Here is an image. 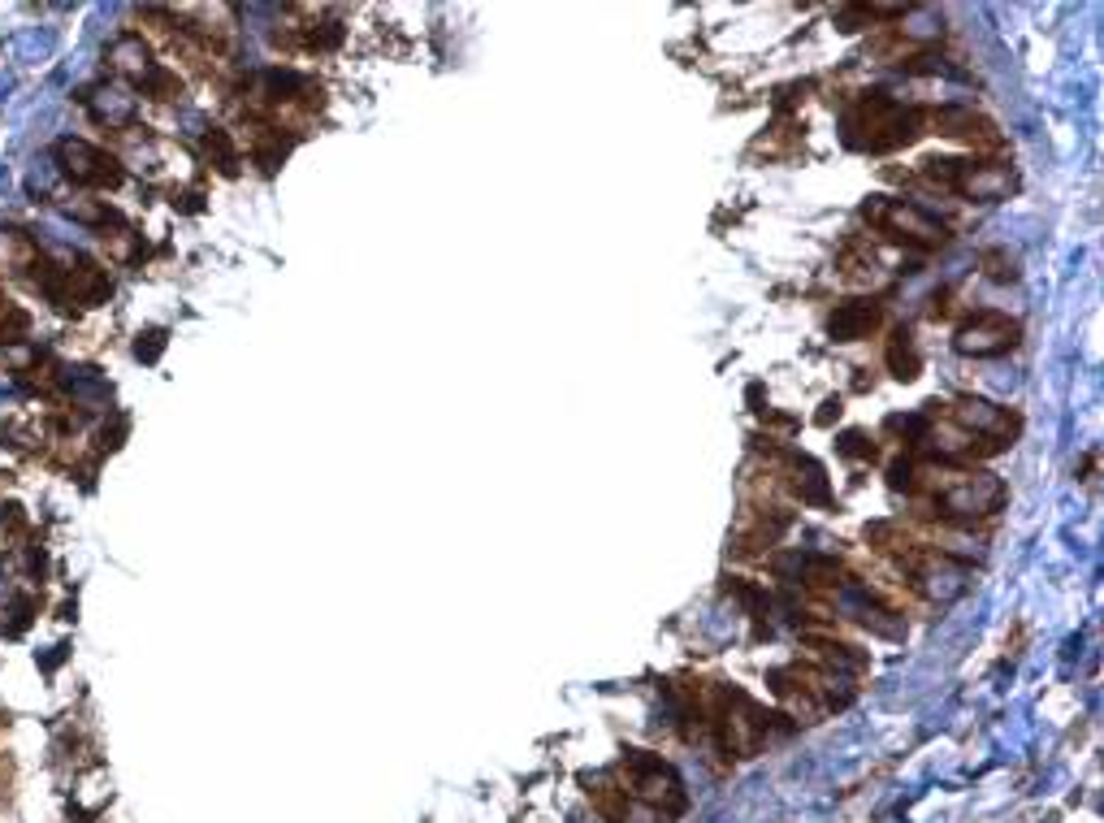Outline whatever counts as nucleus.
I'll use <instances>...</instances> for the list:
<instances>
[{
    "instance_id": "1",
    "label": "nucleus",
    "mask_w": 1104,
    "mask_h": 823,
    "mask_svg": "<svg viewBox=\"0 0 1104 823\" xmlns=\"http://www.w3.org/2000/svg\"><path fill=\"white\" fill-rule=\"evenodd\" d=\"M845 130L853 148H871V152H888L901 148V143H914L918 130H923V113L905 109L901 100L892 96H858L845 113Z\"/></svg>"
},
{
    "instance_id": "22",
    "label": "nucleus",
    "mask_w": 1104,
    "mask_h": 823,
    "mask_svg": "<svg viewBox=\"0 0 1104 823\" xmlns=\"http://www.w3.org/2000/svg\"><path fill=\"white\" fill-rule=\"evenodd\" d=\"M9 91H13V74H0V100H9Z\"/></svg>"
},
{
    "instance_id": "15",
    "label": "nucleus",
    "mask_w": 1104,
    "mask_h": 823,
    "mask_svg": "<svg viewBox=\"0 0 1104 823\" xmlns=\"http://www.w3.org/2000/svg\"><path fill=\"white\" fill-rule=\"evenodd\" d=\"M52 182H57V165H52V161H35L31 165V178H26V191H31V195H48Z\"/></svg>"
},
{
    "instance_id": "20",
    "label": "nucleus",
    "mask_w": 1104,
    "mask_h": 823,
    "mask_svg": "<svg viewBox=\"0 0 1104 823\" xmlns=\"http://www.w3.org/2000/svg\"><path fill=\"white\" fill-rule=\"evenodd\" d=\"M161 347H165V334H156V330H152V334H139L135 356H139V360H156V356H161Z\"/></svg>"
},
{
    "instance_id": "14",
    "label": "nucleus",
    "mask_w": 1104,
    "mask_h": 823,
    "mask_svg": "<svg viewBox=\"0 0 1104 823\" xmlns=\"http://www.w3.org/2000/svg\"><path fill=\"white\" fill-rule=\"evenodd\" d=\"M979 265H983V273H988V278H996V282H1009V278H1018V269H1014L1018 260L1009 256V252H983V260H979Z\"/></svg>"
},
{
    "instance_id": "12",
    "label": "nucleus",
    "mask_w": 1104,
    "mask_h": 823,
    "mask_svg": "<svg viewBox=\"0 0 1104 823\" xmlns=\"http://www.w3.org/2000/svg\"><path fill=\"white\" fill-rule=\"evenodd\" d=\"M918 347H914V338L910 334H892V343H888V369L901 377V382H910V377H918Z\"/></svg>"
},
{
    "instance_id": "13",
    "label": "nucleus",
    "mask_w": 1104,
    "mask_h": 823,
    "mask_svg": "<svg viewBox=\"0 0 1104 823\" xmlns=\"http://www.w3.org/2000/svg\"><path fill=\"white\" fill-rule=\"evenodd\" d=\"M26 325H31V321H26V312L5 304V308H0V343H22Z\"/></svg>"
},
{
    "instance_id": "21",
    "label": "nucleus",
    "mask_w": 1104,
    "mask_h": 823,
    "mask_svg": "<svg viewBox=\"0 0 1104 823\" xmlns=\"http://www.w3.org/2000/svg\"><path fill=\"white\" fill-rule=\"evenodd\" d=\"M5 364H13V369H31V364H35V351L22 347V343H18V347H5Z\"/></svg>"
},
{
    "instance_id": "4",
    "label": "nucleus",
    "mask_w": 1104,
    "mask_h": 823,
    "mask_svg": "<svg viewBox=\"0 0 1104 823\" xmlns=\"http://www.w3.org/2000/svg\"><path fill=\"white\" fill-rule=\"evenodd\" d=\"M61 169L70 174L74 182H91V187H113L117 178H122V169H117V161L109 152H100V148H91V143L83 139H65L61 148Z\"/></svg>"
},
{
    "instance_id": "10",
    "label": "nucleus",
    "mask_w": 1104,
    "mask_h": 823,
    "mask_svg": "<svg viewBox=\"0 0 1104 823\" xmlns=\"http://www.w3.org/2000/svg\"><path fill=\"white\" fill-rule=\"evenodd\" d=\"M57 52V35L48 26H22L18 35H9V57L22 65H39Z\"/></svg>"
},
{
    "instance_id": "17",
    "label": "nucleus",
    "mask_w": 1104,
    "mask_h": 823,
    "mask_svg": "<svg viewBox=\"0 0 1104 823\" xmlns=\"http://www.w3.org/2000/svg\"><path fill=\"white\" fill-rule=\"evenodd\" d=\"M65 213H70L74 221H91V226H100V221L109 217L100 204H91V200H70V204H65Z\"/></svg>"
},
{
    "instance_id": "3",
    "label": "nucleus",
    "mask_w": 1104,
    "mask_h": 823,
    "mask_svg": "<svg viewBox=\"0 0 1104 823\" xmlns=\"http://www.w3.org/2000/svg\"><path fill=\"white\" fill-rule=\"evenodd\" d=\"M1022 325L1005 312H975L962 330H957V351L962 356H1001L1018 343Z\"/></svg>"
},
{
    "instance_id": "11",
    "label": "nucleus",
    "mask_w": 1104,
    "mask_h": 823,
    "mask_svg": "<svg viewBox=\"0 0 1104 823\" xmlns=\"http://www.w3.org/2000/svg\"><path fill=\"white\" fill-rule=\"evenodd\" d=\"M35 265V243L18 230H0V273H26Z\"/></svg>"
},
{
    "instance_id": "8",
    "label": "nucleus",
    "mask_w": 1104,
    "mask_h": 823,
    "mask_svg": "<svg viewBox=\"0 0 1104 823\" xmlns=\"http://www.w3.org/2000/svg\"><path fill=\"white\" fill-rule=\"evenodd\" d=\"M109 65L117 74H126V78H139V83H148V74L156 70L152 65V52L148 44H143L139 35H122V39H113V48H109Z\"/></svg>"
},
{
    "instance_id": "2",
    "label": "nucleus",
    "mask_w": 1104,
    "mask_h": 823,
    "mask_svg": "<svg viewBox=\"0 0 1104 823\" xmlns=\"http://www.w3.org/2000/svg\"><path fill=\"white\" fill-rule=\"evenodd\" d=\"M862 217L871 221L875 230H884L888 239H897L905 247H918V252H936V247L949 243L944 221L927 217L918 204H905V200H871L862 208Z\"/></svg>"
},
{
    "instance_id": "23",
    "label": "nucleus",
    "mask_w": 1104,
    "mask_h": 823,
    "mask_svg": "<svg viewBox=\"0 0 1104 823\" xmlns=\"http://www.w3.org/2000/svg\"><path fill=\"white\" fill-rule=\"evenodd\" d=\"M5 191H9V169L0 165V195H5Z\"/></svg>"
},
{
    "instance_id": "9",
    "label": "nucleus",
    "mask_w": 1104,
    "mask_h": 823,
    "mask_svg": "<svg viewBox=\"0 0 1104 823\" xmlns=\"http://www.w3.org/2000/svg\"><path fill=\"white\" fill-rule=\"evenodd\" d=\"M827 325H832V334L840 338V343H853V338H866L879 325V308L875 304H862V299H858V304H840Z\"/></svg>"
},
{
    "instance_id": "18",
    "label": "nucleus",
    "mask_w": 1104,
    "mask_h": 823,
    "mask_svg": "<svg viewBox=\"0 0 1104 823\" xmlns=\"http://www.w3.org/2000/svg\"><path fill=\"white\" fill-rule=\"evenodd\" d=\"M26 620H31V607H26V603L9 607V611H0V633H22V629H26Z\"/></svg>"
},
{
    "instance_id": "7",
    "label": "nucleus",
    "mask_w": 1104,
    "mask_h": 823,
    "mask_svg": "<svg viewBox=\"0 0 1104 823\" xmlns=\"http://www.w3.org/2000/svg\"><path fill=\"white\" fill-rule=\"evenodd\" d=\"M87 104H91V113L100 117L104 126H130L135 122V96H130L126 87H113V83H104V87H96L87 96Z\"/></svg>"
},
{
    "instance_id": "19",
    "label": "nucleus",
    "mask_w": 1104,
    "mask_h": 823,
    "mask_svg": "<svg viewBox=\"0 0 1104 823\" xmlns=\"http://www.w3.org/2000/svg\"><path fill=\"white\" fill-rule=\"evenodd\" d=\"M109 256L113 260H130V256H135V234H130V230L109 234Z\"/></svg>"
},
{
    "instance_id": "6",
    "label": "nucleus",
    "mask_w": 1104,
    "mask_h": 823,
    "mask_svg": "<svg viewBox=\"0 0 1104 823\" xmlns=\"http://www.w3.org/2000/svg\"><path fill=\"white\" fill-rule=\"evenodd\" d=\"M936 130H940V135H949V139L970 143V148H983V152L1005 148V135L988 122V117H979L975 109H940L936 113Z\"/></svg>"
},
{
    "instance_id": "16",
    "label": "nucleus",
    "mask_w": 1104,
    "mask_h": 823,
    "mask_svg": "<svg viewBox=\"0 0 1104 823\" xmlns=\"http://www.w3.org/2000/svg\"><path fill=\"white\" fill-rule=\"evenodd\" d=\"M143 87H148L156 100H174L178 91H182V83H178V78L169 74V70H152V74H148V83H143Z\"/></svg>"
},
{
    "instance_id": "5",
    "label": "nucleus",
    "mask_w": 1104,
    "mask_h": 823,
    "mask_svg": "<svg viewBox=\"0 0 1104 823\" xmlns=\"http://www.w3.org/2000/svg\"><path fill=\"white\" fill-rule=\"evenodd\" d=\"M48 295L57 299L61 308H70V304H100L104 295H109V273L96 269V265H74V269H61L57 278H48Z\"/></svg>"
}]
</instances>
